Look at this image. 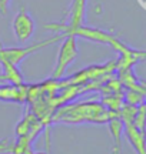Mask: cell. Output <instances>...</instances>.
<instances>
[{
	"mask_svg": "<svg viewBox=\"0 0 146 154\" xmlns=\"http://www.w3.org/2000/svg\"><path fill=\"white\" fill-rule=\"evenodd\" d=\"M11 0H0V14L5 16L7 10H9V5H10Z\"/></svg>",
	"mask_w": 146,
	"mask_h": 154,
	"instance_id": "14",
	"label": "cell"
},
{
	"mask_svg": "<svg viewBox=\"0 0 146 154\" xmlns=\"http://www.w3.org/2000/svg\"><path fill=\"white\" fill-rule=\"evenodd\" d=\"M26 154H49V151H32V149H29Z\"/></svg>",
	"mask_w": 146,
	"mask_h": 154,
	"instance_id": "15",
	"label": "cell"
},
{
	"mask_svg": "<svg viewBox=\"0 0 146 154\" xmlns=\"http://www.w3.org/2000/svg\"><path fill=\"white\" fill-rule=\"evenodd\" d=\"M0 47H2V43H0Z\"/></svg>",
	"mask_w": 146,
	"mask_h": 154,
	"instance_id": "17",
	"label": "cell"
},
{
	"mask_svg": "<svg viewBox=\"0 0 146 154\" xmlns=\"http://www.w3.org/2000/svg\"><path fill=\"white\" fill-rule=\"evenodd\" d=\"M62 36H75V37H82L84 40H89L97 44H106L110 46L113 50H116L119 54H125V53H130L132 47H129L126 43H123L120 38H118L113 33H109L106 30H102L97 27H89V26H78L73 29H66L63 30Z\"/></svg>",
	"mask_w": 146,
	"mask_h": 154,
	"instance_id": "2",
	"label": "cell"
},
{
	"mask_svg": "<svg viewBox=\"0 0 146 154\" xmlns=\"http://www.w3.org/2000/svg\"><path fill=\"white\" fill-rule=\"evenodd\" d=\"M29 84H0V100L10 103H24L27 100Z\"/></svg>",
	"mask_w": 146,
	"mask_h": 154,
	"instance_id": "7",
	"label": "cell"
},
{
	"mask_svg": "<svg viewBox=\"0 0 146 154\" xmlns=\"http://www.w3.org/2000/svg\"><path fill=\"white\" fill-rule=\"evenodd\" d=\"M123 99H125V101H126V104L141 106L142 103H143L145 94L138 93V91H133V90H128V88H126V93L123 94Z\"/></svg>",
	"mask_w": 146,
	"mask_h": 154,
	"instance_id": "12",
	"label": "cell"
},
{
	"mask_svg": "<svg viewBox=\"0 0 146 154\" xmlns=\"http://www.w3.org/2000/svg\"><path fill=\"white\" fill-rule=\"evenodd\" d=\"M123 124V133L128 141L132 144L138 154H146L145 153V131L138 130L132 123H122Z\"/></svg>",
	"mask_w": 146,
	"mask_h": 154,
	"instance_id": "8",
	"label": "cell"
},
{
	"mask_svg": "<svg viewBox=\"0 0 146 154\" xmlns=\"http://www.w3.org/2000/svg\"><path fill=\"white\" fill-rule=\"evenodd\" d=\"M65 36L62 34H56L53 37H49L46 40L37 42V43L29 44V46H17V47H0V63H9L13 66H19L26 57H29L30 54H33L39 50L45 49L50 44L60 42Z\"/></svg>",
	"mask_w": 146,
	"mask_h": 154,
	"instance_id": "3",
	"label": "cell"
},
{
	"mask_svg": "<svg viewBox=\"0 0 146 154\" xmlns=\"http://www.w3.org/2000/svg\"><path fill=\"white\" fill-rule=\"evenodd\" d=\"M34 30H36V23H34L32 14L27 11L26 7H20V10L11 19V32L14 34L17 43H27L33 37Z\"/></svg>",
	"mask_w": 146,
	"mask_h": 154,
	"instance_id": "6",
	"label": "cell"
},
{
	"mask_svg": "<svg viewBox=\"0 0 146 154\" xmlns=\"http://www.w3.org/2000/svg\"><path fill=\"white\" fill-rule=\"evenodd\" d=\"M86 6L87 0H72L70 7L68 11V20L63 23H47L45 27L50 32L60 34L66 29H73L84 24V16H86Z\"/></svg>",
	"mask_w": 146,
	"mask_h": 154,
	"instance_id": "5",
	"label": "cell"
},
{
	"mask_svg": "<svg viewBox=\"0 0 146 154\" xmlns=\"http://www.w3.org/2000/svg\"><path fill=\"white\" fill-rule=\"evenodd\" d=\"M32 143H33V140L30 137H27V136L16 137L9 154H26L29 149H32Z\"/></svg>",
	"mask_w": 146,
	"mask_h": 154,
	"instance_id": "11",
	"label": "cell"
},
{
	"mask_svg": "<svg viewBox=\"0 0 146 154\" xmlns=\"http://www.w3.org/2000/svg\"><path fill=\"white\" fill-rule=\"evenodd\" d=\"M138 2H139V5H141L142 7H145V2H143V0H138Z\"/></svg>",
	"mask_w": 146,
	"mask_h": 154,
	"instance_id": "16",
	"label": "cell"
},
{
	"mask_svg": "<svg viewBox=\"0 0 146 154\" xmlns=\"http://www.w3.org/2000/svg\"><path fill=\"white\" fill-rule=\"evenodd\" d=\"M106 124L112 136V154H122V134H123L122 121L119 117H112Z\"/></svg>",
	"mask_w": 146,
	"mask_h": 154,
	"instance_id": "9",
	"label": "cell"
},
{
	"mask_svg": "<svg viewBox=\"0 0 146 154\" xmlns=\"http://www.w3.org/2000/svg\"><path fill=\"white\" fill-rule=\"evenodd\" d=\"M2 67V80L3 83H9V84H23L24 79L20 72L19 66H13L9 63H0Z\"/></svg>",
	"mask_w": 146,
	"mask_h": 154,
	"instance_id": "10",
	"label": "cell"
},
{
	"mask_svg": "<svg viewBox=\"0 0 146 154\" xmlns=\"http://www.w3.org/2000/svg\"><path fill=\"white\" fill-rule=\"evenodd\" d=\"M52 114V123H65V124H82V123H95L103 124L112 117H118L97 101H80L76 104L60 106Z\"/></svg>",
	"mask_w": 146,
	"mask_h": 154,
	"instance_id": "1",
	"label": "cell"
},
{
	"mask_svg": "<svg viewBox=\"0 0 146 154\" xmlns=\"http://www.w3.org/2000/svg\"><path fill=\"white\" fill-rule=\"evenodd\" d=\"M60 42L62 43H60V47H59V51H57L56 63H55L53 70L50 73V77H49V79H53V80L63 79L69 66L76 60V57L79 54L78 37H75V36H65Z\"/></svg>",
	"mask_w": 146,
	"mask_h": 154,
	"instance_id": "4",
	"label": "cell"
},
{
	"mask_svg": "<svg viewBox=\"0 0 146 154\" xmlns=\"http://www.w3.org/2000/svg\"><path fill=\"white\" fill-rule=\"evenodd\" d=\"M11 146H13V141H11V140H9V138H2V140H0V154L10 153Z\"/></svg>",
	"mask_w": 146,
	"mask_h": 154,
	"instance_id": "13",
	"label": "cell"
}]
</instances>
